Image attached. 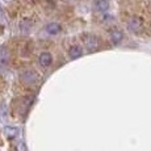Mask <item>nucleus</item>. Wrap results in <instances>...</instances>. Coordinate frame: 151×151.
Instances as JSON below:
<instances>
[{
  "label": "nucleus",
  "mask_w": 151,
  "mask_h": 151,
  "mask_svg": "<svg viewBox=\"0 0 151 151\" xmlns=\"http://www.w3.org/2000/svg\"><path fill=\"white\" fill-rule=\"evenodd\" d=\"M20 79L27 86H34L40 82V75L34 70H25L20 74Z\"/></svg>",
  "instance_id": "obj_1"
},
{
  "label": "nucleus",
  "mask_w": 151,
  "mask_h": 151,
  "mask_svg": "<svg viewBox=\"0 0 151 151\" xmlns=\"http://www.w3.org/2000/svg\"><path fill=\"white\" fill-rule=\"evenodd\" d=\"M127 29H129L132 33L139 34L142 30H143V20L138 16L130 17L129 21H127Z\"/></svg>",
  "instance_id": "obj_2"
},
{
  "label": "nucleus",
  "mask_w": 151,
  "mask_h": 151,
  "mask_svg": "<svg viewBox=\"0 0 151 151\" xmlns=\"http://www.w3.org/2000/svg\"><path fill=\"white\" fill-rule=\"evenodd\" d=\"M83 42H84V46L88 49L89 51L92 50H96L99 47V38L93 34H84L83 36Z\"/></svg>",
  "instance_id": "obj_3"
},
{
  "label": "nucleus",
  "mask_w": 151,
  "mask_h": 151,
  "mask_svg": "<svg viewBox=\"0 0 151 151\" xmlns=\"http://www.w3.org/2000/svg\"><path fill=\"white\" fill-rule=\"evenodd\" d=\"M38 63L42 67H49V66H51V63H53V55L50 53H47V51H43L38 57Z\"/></svg>",
  "instance_id": "obj_4"
},
{
  "label": "nucleus",
  "mask_w": 151,
  "mask_h": 151,
  "mask_svg": "<svg viewBox=\"0 0 151 151\" xmlns=\"http://www.w3.org/2000/svg\"><path fill=\"white\" fill-rule=\"evenodd\" d=\"M83 55V47L79 45H74L68 49V57L71 59H78Z\"/></svg>",
  "instance_id": "obj_5"
},
{
  "label": "nucleus",
  "mask_w": 151,
  "mask_h": 151,
  "mask_svg": "<svg viewBox=\"0 0 151 151\" xmlns=\"http://www.w3.org/2000/svg\"><path fill=\"white\" fill-rule=\"evenodd\" d=\"M60 30H62V27L58 22H50V24L46 25V32L50 36H57V34L60 33Z\"/></svg>",
  "instance_id": "obj_6"
},
{
  "label": "nucleus",
  "mask_w": 151,
  "mask_h": 151,
  "mask_svg": "<svg viewBox=\"0 0 151 151\" xmlns=\"http://www.w3.org/2000/svg\"><path fill=\"white\" fill-rule=\"evenodd\" d=\"M95 9L100 13H105L109 9V1L108 0H96L95 1Z\"/></svg>",
  "instance_id": "obj_7"
},
{
  "label": "nucleus",
  "mask_w": 151,
  "mask_h": 151,
  "mask_svg": "<svg viewBox=\"0 0 151 151\" xmlns=\"http://www.w3.org/2000/svg\"><path fill=\"white\" fill-rule=\"evenodd\" d=\"M122 40H124V34H122V32L121 30L114 29V30L110 32V41H112L113 45H118Z\"/></svg>",
  "instance_id": "obj_8"
},
{
  "label": "nucleus",
  "mask_w": 151,
  "mask_h": 151,
  "mask_svg": "<svg viewBox=\"0 0 151 151\" xmlns=\"http://www.w3.org/2000/svg\"><path fill=\"white\" fill-rule=\"evenodd\" d=\"M9 62V53L8 49H5L4 46L0 47V66H7Z\"/></svg>",
  "instance_id": "obj_9"
},
{
  "label": "nucleus",
  "mask_w": 151,
  "mask_h": 151,
  "mask_svg": "<svg viewBox=\"0 0 151 151\" xmlns=\"http://www.w3.org/2000/svg\"><path fill=\"white\" fill-rule=\"evenodd\" d=\"M32 27H33V22H32V20H29V19H24V20H21V22H20V29H21V32H24V33H28V32L32 29Z\"/></svg>",
  "instance_id": "obj_10"
},
{
  "label": "nucleus",
  "mask_w": 151,
  "mask_h": 151,
  "mask_svg": "<svg viewBox=\"0 0 151 151\" xmlns=\"http://www.w3.org/2000/svg\"><path fill=\"white\" fill-rule=\"evenodd\" d=\"M5 132V135H7L8 138H14L17 135V133H19V130L16 129V127H12V126H8L4 129Z\"/></svg>",
  "instance_id": "obj_11"
},
{
  "label": "nucleus",
  "mask_w": 151,
  "mask_h": 151,
  "mask_svg": "<svg viewBox=\"0 0 151 151\" xmlns=\"http://www.w3.org/2000/svg\"><path fill=\"white\" fill-rule=\"evenodd\" d=\"M4 20V11H3V7L0 5V21Z\"/></svg>",
  "instance_id": "obj_12"
}]
</instances>
